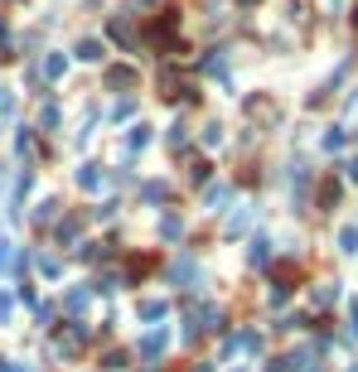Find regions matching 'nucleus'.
I'll return each instance as SVG.
<instances>
[{"label": "nucleus", "mask_w": 358, "mask_h": 372, "mask_svg": "<svg viewBox=\"0 0 358 372\" xmlns=\"http://www.w3.org/2000/svg\"><path fill=\"white\" fill-rule=\"evenodd\" d=\"M78 58H83V63H97V58H102V44H97V39H83V44H78Z\"/></svg>", "instance_id": "1"}, {"label": "nucleus", "mask_w": 358, "mask_h": 372, "mask_svg": "<svg viewBox=\"0 0 358 372\" xmlns=\"http://www.w3.org/2000/svg\"><path fill=\"white\" fill-rule=\"evenodd\" d=\"M145 358H155V353H165V334H145V344H140Z\"/></svg>", "instance_id": "2"}, {"label": "nucleus", "mask_w": 358, "mask_h": 372, "mask_svg": "<svg viewBox=\"0 0 358 372\" xmlns=\"http://www.w3.org/2000/svg\"><path fill=\"white\" fill-rule=\"evenodd\" d=\"M78 184H83V188H97V184H102V174H97V164H83V169H78Z\"/></svg>", "instance_id": "3"}, {"label": "nucleus", "mask_w": 358, "mask_h": 372, "mask_svg": "<svg viewBox=\"0 0 358 372\" xmlns=\"http://www.w3.org/2000/svg\"><path fill=\"white\" fill-rule=\"evenodd\" d=\"M140 319H165V300H145L140 305Z\"/></svg>", "instance_id": "4"}, {"label": "nucleus", "mask_w": 358, "mask_h": 372, "mask_svg": "<svg viewBox=\"0 0 358 372\" xmlns=\"http://www.w3.org/2000/svg\"><path fill=\"white\" fill-rule=\"evenodd\" d=\"M339 247H344V252H358V227H344V232H339Z\"/></svg>", "instance_id": "5"}, {"label": "nucleus", "mask_w": 358, "mask_h": 372, "mask_svg": "<svg viewBox=\"0 0 358 372\" xmlns=\"http://www.w3.org/2000/svg\"><path fill=\"white\" fill-rule=\"evenodd\" d=\"M10 261H15V242L0 237V266H10Z\"/></svg>", "instance_id": "6"}, {"label": "nucleus", "mask_w": 358, "mask_h": 372, "mask_svg": "<svg viewBox=\"0 0 358 372\" xmlns=\"http://www.w3.org/2000/svg\"><path fill=\"white\" fill-rule=\"evenodd\" d=\"M63 68H68V63H63L58 53H54V58H49V63H44V73H49V78H63Z\"/></svg>", "instance_id": "7"}, {"label": "nucleus", "mask_w": 358, "mask_h": 372, "mask_svg": "<svg viewBox=\"0 0 358 372\" xmlns=\"http://www.w3.org/2000/svg\"><path fill=\"white\" fill-rule=\"evenodd\" d=\"M10 315H15V300H10V295H0V324H10Z\"/></svg>", "instance_id": "8"}, {"label": "nucleus", "mask_w": 358, "mask_h": 372, "mask_svg": "<svg viewBox=\"0 0 358 372\" xmlns=\"http://www.w3.org/2000/svg\"><path fill=\"white\" fill-rule=\"evenodd\" d=\"M160 232H165V237H179L184 227H179V218H165V222H160Z\"/></svg>", "instance_id": "9"}, {"label": "nucleus", "mask_w": 358, "mask_h": 372, "mask_svg": "<svg viewBox=\"0 0 358 372\" xmlns=\"http://www.w3.org/2000/svg\"><path fill=\"white\" fill-rule=\"evenodd\" d=\"M344 174H349V179H358V159H349V169H344Z\"/></svg>", "instance_id": "10"}]
</instances>
